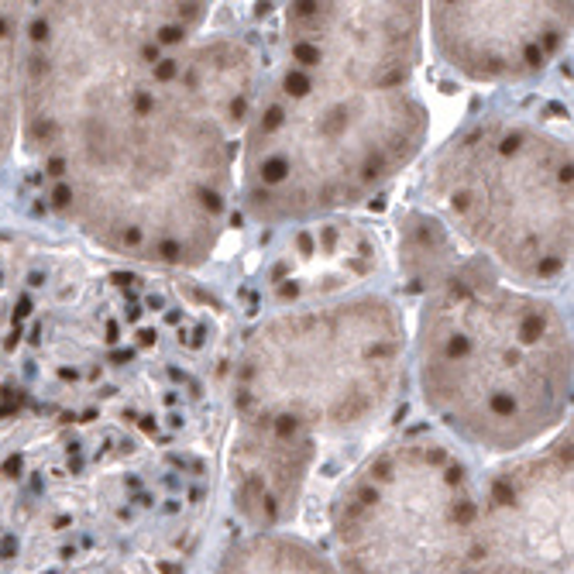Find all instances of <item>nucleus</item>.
<instances>
[{"instance_id": "obj_1", "label": "nucleus", "mask_w": 574, "mask_h": 574, "mask_svg": "<svg viewBox=\"0 0 574 574\" xmlns=\"http://www.w3.org/2000/svg\"><path fill=\"white\" fill-rule=\"evenodd\" d=\"M230 354L224 306L131 268L58 395L0 382V574H193Z\"/></svg>"}, {"instance_id": "obj_2", "label": "nucleus", "mask_w": 574, "mask_h": 574, "mask_svg": "<svg viewBox=\"0 0 574 574\" xmlns=\"http://www.w3.org/2000/svg\"><path fill=\"white\" fill-rule=\"evenodd\" d=\"M258 69L227 4H48L24 117L52 207L138 268H200L237 196Z\"/></svg>"}, {"instance_id": "obj_3", "label": "nucleus", "mask_w": 574, "mask_h": 574, "mask_svg": "<svg viewBox=\"0 0 574 574\" xmlns=\"http://www.w3.org/2000/svg\"><path fill=\"white\" fill-rule=\"evenodd\" d=\"M423 4H286L237 151V196L262 224H316L416 162Z\"/></svg>"}, {"instance_id": "obj_4", "label": "nucleus", "mask_w": 574, "mask_h": 574, "mask_svg": "<svg viewBox=\"0 0 574 574\" xmlns=\"http://www.w3.org/2000/svg\"><path fill=\"white\" fill-rule=\"evenodd\" d=\"M406 316L337 292L262 316L227 371L224 485L244 529H289L330 444L371 433L406 385Z\"/></svg>"}, {"instance_id": "obj_5", "label": "nucleus", "mask_w": 574, "mask_h": 574, "mask_svg": "<svg viewBox=\"0 0 574 574\" xmlns=\"http://www.w3.org/2000/svg\"><path fill=\"white\" fill-rule=\"evenodd\" d=\"M399 265L420 289L413 361L437 423L505 458L557 433L571 402L564 313L464 251L426 210L399 220Z\"/></svg>"}, {"instance_id": "obj_6", "label": "nucleus", "mask_w": 574, "mask_h": 574, "mask_svg": "<svg viewBox=\"0 0 574 574\" xmlns=\"http://www.w3.org/2000/svg\"><path fill=\"white\" fill-rule=\"evenodd\" d=\"M430 217L464 251L526 289L571 268V145L523 117H485L444 145L426 172Z\"/></svg>"}, {"instance_id": "obj_7", "label": "nucleus", "mask_w": 574, "mask_h": 574, "mask_svg": "<svg viewBox=\"0 0 574 574\" xmlns=\"http://www.w3.org/2000/svg\"><path fill=\"white\" fill-rule=\"evenodd\" d=\"M341 574H478V478L430 430L365 454L330 502Z\"/></svg>"}, {"instance_id": "obj_8", "label": "nucleus", "mask_w": 574, "mask_h": 574, "mask_svg": "<svg viewBox=\"0 0 574 574\" xmlns=\"http://www.w3.org/2000/svg\"><path fill=\"white\" fill-rule=\"evenodd\" d=\"M478 574H571V423L478 478Z\"/></svg>"}, {"instance_id": "obj_9", "label": "nucleus", "mask_w": 574, "mask_h": 574, "mask_svg": "<svg viewBox=\"0 0 574 574\" xmlns=\"http://www.w3.org/2000/svg\"><path fill=\"white\" fill-rule=\"evenodd\" d=\"M437 55L485 86L533 80L571 42V4H423Z\"/></svg>"}, {"instance_id": "obj_10", "label": "nucleus", "mask_w": 574, "mask_h": 574, "mask_svg": "<svg viewBox=\"0 0 574 574\" xmlns=\"http://www.w3.org/2000/svg\"><path fill=\"white\" fill-rule=\"evenodd\" d=\"M210 574H341L330 553L292 529H244Z\"/></svg>"}, {"instance_id": "obj_11", "label": "nucleus", "mask_w": 574, "mask_h": 574, "mask_svg": "<svg viewBox=\"0 0 574 574\" xmlns=\"http://www.w3.org/2000/svg\"><path fill=\"white\" fill-rule=\"evenodd\" d=\"M14 124V24L11 14L0 11V159L11 141Z\"/></svg>"}]
</instances>
